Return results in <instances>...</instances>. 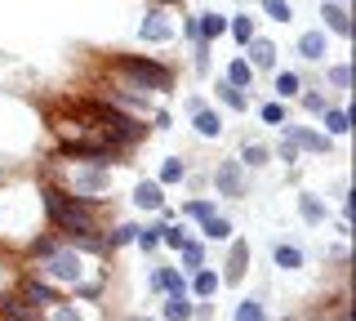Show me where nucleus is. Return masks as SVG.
<instances>
[{
	"label": "nucleus",
	"mask_w": 356,
	"mask_h": 321,
	"mask_svg": "<svg viewBox=\"0 0 356 321\" xmlns=\"http://www.w3.org/2000/svg\"><path fill=\"white\" fill-rule=\"evenodd\" d=\"M40 210H44L49 228L58 232L63 241L103 237V228H98V205H89V201H81V196H72L63 183H54V179L40 183Z\"/></svg>",
	"instance_id": "1"
},
{
	"label": "nucleus",
	"mask_w": 356,
	"mask_h": 321,
	"mask_svg": "<svg viewBox=\"0 0 356 321\" xmlns=\"http://www.w3.org/2000/svg\"><path fill=\"white\" fill-rule=\"evenodd\" d=\"M111 72L120 76V85H125V90H116V94H134V98L170 94L174 81H178V72L170 63L152 58V54H116V58H111Z\"/></svg>",
	"instance_id": "2"
},
{
	"label": "nucleus",
	"mask_w": 356,
	"mask_h": 321,
	"mask_svg": "<svg viewBox=\"0 0 356 321\" xmlns=\"http://www.w3.org/2000/svg\"><path fill=\"white\" fill-rule=\"evenodd\" d=\"M67 165H72V174H67V192L72 196H81L89 205L111 196V183H116L111 165H94V161H67Z\"/></svg>",
	"instance_id": "3"
},
{
	"label": "nucleus",
	"mask_w": 356,
	"mask_h": 321,
	"mask_svg": "<svg viewBox=\"0 0 356 321\" xmlns=\"http://www.w3.org/2000/svg\"><path fill=\"white\" fill-rule=\"evenodd\" d=\"M209 179H214V192L227 196V201H245V196H250V174H245V165H241L236 157L218 161Z\"/></svg>",
	"instance_id": "4"
},
{
	"label": "nucleus",
	"mask_w": 356,
	"mask_h": 321,
	"mask_svg": "<svg viewBox=\"0 0 356 321\" xmlns=\"http://www.w3.org/2000/svg\"><path fill=\"white\" fill-rule=\"evenodd\" d=\"M222 285H241L245 276H250V241L232 237L227 241V259H222Z\"/></svg>",
	"instance_id": "5"
},
{
	"label": "nucleus",
	"mask_w": 356,
	"mask_h": 321,
	"mask_svg": "<svg viewBox=\"0 0 356 321\" xmlns=\"http://www.w3.org/2000/svg\"><path fill=\"white\" fill-rule=\"evenodd\" d=\"M281 130L298 152H312V157H330V148H334L330 134H321V130H312V125H281Z\"/></svg>",
	"instance_id": "6"
},
{
	"label": "nucleus",
	"mask_w": 356,
	"mask_h": 321,
	"mask_svg": "<svg viewBox=\"0 0 356 321\" xmlns=\"http://www.w3.org/2000/svg\"><path fill=\"white\" fill-rule=\"evenodd\" d=\"M138 36H143V40H152V45H170V40H174V23H170V14H165L161 5L147 9V14H143V23H138Z\"/></svg>",
	"instance_id": "7"
},
{
	"label": "nucleus",
	"mask_w": 356,
	"mask_h": 321,
	"mask_svg": "<svg viewBox=\"0 0 356 321\" xmlns=\"http://www.w3.org/2000/svg\"><path fill=\"white\" fill-rule=\"evenodd\" d=\"M18 299H22V304H31V308H40V313H44V308H49L54 299H63V290H58V285H49L44 276H27V281L18 285Z\"/></svg>",
	"instance_id": "8"
},
{
	"label": "nucleus",
	"mask_w": 356,
	"mask_h": 321,
	"mask_svg": "<svg viewBox=\"0 0 356 321\" xmlns=\"http://www.w3.org/2000/svg\"><path fill=\"white\" fill-rule=\"evenodd\" d=\"M321 18H325V27H321V31H334V36H343V40H352V36H356L352 9H348V5H339V0H325V5H321Z\"/></svg>",
	"instance_id": "9"
},
{
	"label": "nucleus",
	"mask_w": 356,
	"mask_h": 321,
	"mask_svg": "<svg viewBox=\"0 0 356 321\" xmlns=\"http://www.w3.org/2000/svg\"><path fill=\"white\" fill-rule=\"evenodd\" d=\"M218 290H222V276H218V268L200 263L196 272H187V295H192V299H214Z\"/></svg>",
	"instance_id": "10"
},
{
	"label": "nucleus",
	"mask_w": 356,
	"mask_h": 321,
	"mask_svg": "<svg viewBox=\"0 0 356 321\" xmlns=\"http://www.w3.org/2000/svg\"><path fill=\"white\" fill-rule=\"evenodd\" d=\"M241 49H245V58H250L254 72H272L276 68V54H281V49H276V40L259 36V31H254V40H250V45H241Z\"/></svg>",
	"instance_id": "11"
},
{
	"label": "nucleus",
	"mask_w": 356,
	"mask_h": 321,
	"mask_svg": "<svg viewBox=\"0 0 356 321\" xmlns=\"http://www.w3.org/2000/svg\"><path fill=\"white\" fill-rule=\"evenodd\" d=\"M294 54H298L303 63H325V54H330V31H321V27L303 31V36H298V45H294Z\"/></svg>",
	"instance_id": "12"
},
{
	"label": "nucleus",
	"mask_w": 356,
	"mask_h": 321,
	"mask_svg": "<svg viewBox=\"0 0 356 321\" xmlns=\"http://www.w3.org/2000/svg\"><path fill=\"white\" fill-rule=\"evenodd\" d=\"M129 201H134V210H147V214H156V210L165 205V187L156 183V179H138V183H134V196H129Z\"/></svg>",
	"instance_id": "13"
},
{
	"label": "nucleus",
	"mask_w": 356,
	"mask_h": 321,
	"mask_svg": "<svg viewBox=\"0 0 356 321\" xmlns=\"http://www.w3.org/2000/svg\"><path fill=\"white\" fill-rule=\"evenodd\" d=\"M147 285L156 295H187V272L183 268H156L147 276Z\"/></svg>",
	"instance_id": "14"
},
{
	"label": "nucleus",
	"mask_w": 356,
	"mask_h": 321,
	"mask_svg": "<svg viewBox=\"0 0 356 321\" xmlns=\"http://www.w3.org/2000/svg\"><path fill=\"white\" fill-rule=\"evenodd\" d=\"M321 125H325V130H321V134H330V139H348L352 134V112H348V107H325V112H321Z\"/></svg>",
	"instance_id": "15"
},
{
	"label": "nucleus",
	"mask_w": 356,
	"mask_h": 321,
	"mask_svg": "<svg viewBox=\"0 0 356 321\" xmlns=\"http://www.w3.org/2000/svg\"><path fill=\"white\" fill-rule=\"evenodd\" d=\"M192 317H196V299L192 295H165L161 321H192Z\"/></svg>",
	"instance_id": "16"
},
{
	"label": "nucleus",
	"mask_w": 356,
	"mask_h": 321,
	"mask_svg": "<svg viewBox=\"0 0 356 321\" xmlns=\"http://www.w3.org/2000/svg\"><path fill=\"white\" fill-rule=\"evenodd\" d=\"M214 94H218V103L227 107V112H250V94L236 90L227 76H218V81H214Z\"/></svg>",
	"instance_id": "17"
},
{
	"label": "nucleus",
	"mask_w": 356,
	"mask_h": 321,
	"mask_svg": "<svg viewBox=\"0 0 356 321\" xmlns=\"http://www.w3.org/2000/svg\"><path fill=\"white\" fill-rule=\"evenodd\" d=\"M272 263H276L281 272H303L307 254L298 250V246H289V241H276V246H272Z\"/></svg>",
	"instance_id": "18"
},
{
	"label": "nucleus",
	"mask_w": 356,
	"mask_h": 321,
	"mask_svg": "<svg viewBox=\"0 0 356 321\" xmlns=\"http://www.w3.org/2000/svg\"><path fill=\"white\" fill-rule=\"evenodd\" d=\"M196 36L205 40V45H214L218 36H227V18H222V14H214V9L196 14Z\"/></svg>",
	"instance_id": "19"
},
{
	"label": "nucleus",
	"mask_w": 356,
	"mask_h": 321,
	"mask_svg": "<svg viewBox=\"0 0 356 321\" xmlns=\"http://www.w3.org/2000/svg\"><path fill=\"white\" fill-rule=\"evenodd\" d=\"M236 237V228H232V219L227 214H209V219H200V241H232Z\"/></svg>",
	"instance_id": "20"
},
{
	"label": "nucleus",
	"mask_w": 356,
	"mask_h": 321,
	"mask_svg": "<svg viewBox=\"0 0 356 321\" xmlns=\"http://www.w3.org/2000/svg\"><path fill=\"white\" fill-rule=\"evenodd\" d=\"M192 125H196V134L205 139V143L222 139V116L214 112V107H200V112H192Z\"/></svg>",
	"instance_id": "21"
},
{
	"label": "nucleus",
	"mask_w": 356,
	"mask_h": 321,
	"mask_svg": "<svg viewBox=\"0 0 356 321\" xmlns=\"http://www.w3.org/2000/svg\"><path fill=\"white\" fill-rule=\"evenodd\" d=\"M174 254H178V268H183V272H196L200 263H205V241L187 237V241H183V246H178Z\"/></svg>",
	"instance_id": "22"
},
{
	"label": "nucleus",
	"mask_w": 356,
	"mask_h": 321,
	"mask_svg": "<svg viewBox=\"0 0 356 321\" xmlns=\"http://www.w3.org/2000/svg\"><path fill=\"white\" fill-rule=\"evenodd\" d=\"M245 170H263L267 161H272V148H267V143H254V139H245L241 143V157H236Z\"/></svg>",
	"instance_id": "23"
},
{
	"label": "nucleus",
	"mask_w": 356,
	"mask_h": 321,
	"mask_svg": "<svg viewBox=\"0 0 356 321\" xmlns=\"http://www.w3.org/2000/svg\"><path fill=\"white\" fill-rule=\"evenodd\" d=\"M218 210V201L214 196H192V201H183V210H178V219L183 224H200V219H209Z\"/></svg>",
	"instance_id": "24"
},
{
	"label": "nucleus",
	"mask_w": 356,
	"mask_h": 321,
	"mask_svg": "<svg viewBox=\"0 0 356 321\" xmlns=\"http://www.w3.org/2000/svg\"><path fill=\"white\" fill-rule=\"evenodd\" d=\"M254 76H259V72L250 68V58H245V54H236V58L227 63V81L236 85V90H245V94H250V90H254Z\"/></svg>",
	"instance_id": "25"
},
{
	"label": "nucleus",
	"mask_w": 356,
	"mask_h": 321,
	"mask_svg": "<svg viewBox=\"0 0 356 321\" xmlns=\"http://www.w3.org/2000/svg\"><path fill=\"white\" fill-rule=\"evenodd\" d=\"M298 214H303L307 228H321V224H325V201H321L316 192H303V196H298Z\"/></svg>",
	"instance_id": "26"
},
{
	"label": "nucleus",
	"mask_w": 356,
	"mask_h": 321,
	"mask_svg": "<svg viewBox=\"0 0 356 321\" xmlns=\"http://www.w3.org/2000/svg\"><path fill=\"white\" fill-rule=\"evenodd\" d=\"M298 90H303V76H298V72H276V81H272V94L281 98V103H289V98H298Z\"/></svg>",
	"instance_id": "27"
},
{
	"label": "nucleus",
	"mask_w": 356,
	"mask_h": 321,
	"mask_svg": "<svg viewBox=\"0 0 356 321\" xmlns=\"http://www.w3.org/2000/svg\"><path fill=\"white\" fill-rule=\"evenodd\" d=\"M325 85L339 94H352V63H330L325 68Z\"/></svg>",
	"instance_id": "28"
},
{
	"label": "nucleus",
	"mask_w": 356,
	"mask_h": 321,
	"mask_svg": "<svg viewBox=\"0 0 356 321\" xmlns=\"http://www.w3.org/2000/svg\"><path fill=\"white\" fill-rule=\"evenodd\" d=\"M187 174H192V170H187V161H183V157H165V161H161V179H156V183L170 187V183H183Z\"/></svg>",
	"instance_id": "29"
},
{
	"label": "nucleus",
	"mask_w": 356,
	"mask_h": 321,
	"mask_svg": "<svg viewBox=\"0 0 356 321\" xmlns=\"http://www.w3.org/2000/svg\"><path fill=\"white\" fill-rule=\"evenodd\" d=\"M227 31L236 36V45H250V40H254V14H232Z\"/></svg>",
	"instance_id": "30"
},
{
	"label": "nucleus",
	"mask_w": 356,
	"mask_h": 321,
	"mask_svg": "<svg viewBox=\"0 0 356 321\" xmlns=\"http://www.w3.org/2000/svg\"><path fill=\"white\" fill-rule=\"evenodd\" d=\"M232 321H267V308H263V299H241L236 304V313H232Z\"/></svg>",
	"instance_id": "31"
},
{
	"label": "nucleus",
	"mask_w": 356,
	"mask_h": 321,
	"mask_svg": "<svg viewBox=\"0 0 356 321\" xmlns=\"http://www.w3.org/2000/svg\"><path fill=\"white\" fill-rule=\"evenodd\" d=\"M298 107L312 112V116H321L330 107V98H325V90H298Z\"/></svg>",
	"instance_id": "32"
},
{
	"label": "nucleus",
	"mask_w": 356,
	"mask_h": 321,
	"mask_svg": "<svg viewBox=\"0 0 356 321\" xmlns=\"http://www.w3.org/2000/svg\"><path fill=\"white\" fill-rule=\"evenodd\" d=\"M259 9L272 23H289V18H294V5H289V0H259Z\"/></svg>",
	"instance_id": "33"
},
{
	"label": "nucleus",
	"mask_w": 356,
	"mask_h": 321,
	"mask_svg": "<svg viewBox=\"0 0 356 321\" xmlns=\"http://www.w3.org/2000/svg\"><path fill=\"white\" fill-rule=\"evenodd\" d=\"M259 116H263V125H285V120H289V107L281 103V98H272V103L259 107Z\"/></svg>",
	"instance_id": "34"
},
{
	"label": "nucleus",
	"mask_w": 356,
	"mask_h": 321,
	"mask_svg": "<svg viewBox=\"0 0 356 321\" xmlns=\"http://www.w3.org/2000/svg\"><path fill=\"white\" fill-rule=\"evenodd\" d=\"M272 157H276V161H285L289 170H294V165H298V157H303V152H298L294 143H289V139L281 134V143H276V148H272Z\"/></svg>",
	"instance_id": "35"
},
{
	"label": "nucleus",
	"mask_w": 356,
	"mask_h": 321,
	"mask_svg": "<svg viewBox=\"0 0 356 321\" xmlns=\"http://www.w3.org/2000/svg\"><path fill=\"white\" fill-rule=\"evenodd\" d=\"M192 68H196L200 76L209 72V45H205V40H196V49H192Z\"/></svg>",
	"instance_id": "36"
},
{
	"label": "nucleus",
	"mask_w": 356,
	"mask_h": 321,
	"mask_svg": "<svg viewBox=\"0 0 356 321\" xmlns=\"http://www.w3.org/2000/svg\"><path fill=\"white\" fill-rule=\"evenodd\" d=\"M183 36L192 40V45H196V40H200V36H196V14H183Z\"/></svg>",
	"instance_id": "37"
},
{
	"label": "nucleus",
	"mask_w": 356,
	"mask_h": 321,
	"mask_svg": "<svg viewBox=\"0 0 356 321\" xmlns=\"http://www.w3.org/2000/svg\"><path fill=\"white\" fill-rule=\"evenodd\" d=\"M200 107H205V98H200V94H187V98H183V112H187V116L200 112Z\"/></svg>",
	"instance_id": "38"
},
{
	"label": "nucleus",
	"mask_w": 356,
	"mask_h": 321,
	"mask_svg": "<svg viewBox=\"0 0 356 321\" xmlns=\"http://www.w3.org/2000/svg\"><path fill=\"white\" fill-rule=\"evenodd\" d=\"M152 120H156V130H170V125H174V116L165 112V107H156V116H152Z\"/></svg>",
	"instance_id": "39"
},
{
	"label": "nucleus",
	"mask_w": 356,
	"mask_h": 321,
	"mask_svg": "<svg viewBox=\"0 0 356 321\" xmlns=\"http://www.w3.org/2000/svg\"><path fill=\"white\" fill-rule=\"evenodd\" d=\"M120 321H152V317H143V313H134V317H120Z\"/></svg>",
	"instance_id": "40"
},
{
	"label": "nucleus",
	"mask_w": 356,
	"mask_h": 321,
	"mask_svg": "<svg viewBox=\"0 0 356 321\" xmlns=\"http://www.w3.org/2000/svg\"><path fill=\"white\" fill-rule=\"evenodd\" d=\"M339 5H348V0H339Z\"/></svg>",
	"instance_id": "41"
}]
</instances>
